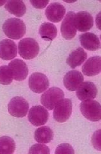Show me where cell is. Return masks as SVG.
Masks as SVG:
<instances>
[{
  "mask_svg": "<svg viewBox=\"0 0 101 154\" xmlns=\"http://www.w3.org/2000/svg\"><path fill=\"white\" fill-rule=\"evenodd\" d=\"M97 88L93 82H83L76 90V96L81 101L93 100L97 94Z\"/></svg>",
  "mask_w": 101,
  "mask_h": 154,
  "instance_id": "cell-10",
  "label": "cell"
},
{
  "mask_svg": "<svg viewBox=\"0 0 101 154\" xmlns=\"http://www.w3.org/2000/svg\"><path fill=\"white\" fill-rule=\"evenodd\" d=\"M72 111V104L71 100L63 99L56 104L54 108V119L58 122H65L70 118Z\"/></svg>",
  "mask_w": 101,
  "mask_h": 154,
  "instance_id": "cell-5",
  "label": "cell"
},
{
  "mask_svg": "<svg viewBox=\"0 0 101 154\" xmlns=\"http://www.w3.org/2000/svg\"><path fill=\"white\" fill-rule=\"evenodd\" d=\"M55 154H75V150L72 146L68 143L60 144L56 148Z\"/></svg>",
  "mask_w": 101,
  "mask_h": 154,
  "instance_id": "cell-25",
  "label": "cell"
},
{
  "mask_svg": "<svg viewBox=\"0 0 101 154\" xmlns=\"http://www.w3.org/2000/svg\"><path fill=\"white\" fill-rule=\"evenodd\" d=\"M5 8L8 12L16 17H22L26 12L24 3L20 0H10L7 1Z\"/></svg>",
  "mask_w": 101,
  "mask_h": 154,
  "instance_id": "cell-19",
  "label": "cell"
},
{
  "mask_svg": "<svg viewBox=\"0 0 101 154\" xmlns=\"http://www.w3.org/2000/svg\"><path fill=\"white\" fill-rule=\"evenodd\" d=\"M76 1H65V2H66V3H74Z\"/></svg>",
  "mask_w": 101,
  "mask_h": 154,
  "instance_id": "cell-29",
  "label": "cell"
},
{
  "mask_svg": "<svg viewBox=\"0 0 101 154\" xmlns=\"http://www.w3.org/2000/svg\"><path fill=\"white\" fill-rule=\"evenodd\" d=\"M5 35L12 40H19L26 32V26L24 21L18 18H10L3 25Z\"/></svg>",
  "mask_w": 101,
  "mask_h": 154,
  "instance_id": "cell-1",
  "label": "cell"
},
{
  "mask_svg": "<svg viewBox=\"0 0 101 154\" xmlns=\"http://www.w3.org/2000/svg\"><path fill=\"white\" fill-rule=\"evenodd\" d=\"M74 23L76 30L80 32H87L93 27V19L90 13L81 11L75 14Z\"/></svg>",
  "mask_w": 101,
  "mask_h": 154,
  "instance_id": "cell-11",
  "label": "cell"
},
{
  "mask_svg": "<svg viewBox=\"0 0 101 154\" xmlns=\"http://www.w3.org/2000/svg\"><path fill=\"white\" fill-rule=\"evenodd\" d=\"M39 32L43 40L52 41L57 35V29L54 24L50 23H44L40 26Z\"/></svg>",
  "mask_w": 101,
  "mask_h": 154,
  "instance_id": "cell-21",
  "label": "cell"
},
{
  "mask_svg": "<svg viewBox=\"0 0 101 154\" xmlns=\"http://www.w3.org/2000/svg\"><path fill=\"white\" fill-rule=\"evenodd\" d=\"M87 59V54L83 48L79 47L69 54L66 62L71 68H75L81 65Z\"/></svg>",
  "mask_w": 101,
  "mask_h": 154,
  "instance_id": "cell-18",
  "label": "cell"
},
{
  "mask_svg": "<svg viewBox=\"0 0 101 154\" xmlns=\"http://www.w3.org/2000/svg\"><path fill=\"white\" fill-rule=\"evenodd\" d=\"M75 13L73 12H67L61 24L60 31L63 37L66 40H72L75 37L77 30L75 26L74 19Z\"/></svg>",
  "mask_w": 101,
  "mask_h": 154,
  "instance_id": "cell-9",
  "label": "cell"
},
{
  "mask_svg": "<svg viewBox=\"0 0 101 154\" xmlns=\"http://www.w3.org/2000/svg\"><path fill=\"white\" fill-rule=\"evenodd\" d=\"M84 80L82 73L79 71L72 70L67 72L63 79L65 87L69 91H75Z\"/></svg>",
  "mask_w": 101,
  "mask_h": 154,
  "instance_id": "cell-13",
  "label": "cell"
},
{
  "mask_svg": "<svg viewBox=\"0 0 101 154\" xmlns=\"http://www.w3.org/2000/svg\"><path fill=\"white\" fill-rule=\"evenodd\" d=\"M101 71V58L100 56L90 57L82 66V73L87 76L99 75Z\"/></svg>",
  "mask_w": 101,
  "mask_h": 154,
  "instance_id": "cell-16",
  "label": "cell"
},
{
  "mask_svg": "<svg viewBox=\"0 0 101 154\" xmlns=\"http://www.w3.org/2000/svg\"><path fill=\"white\" fill-rule=\"evenodd\" d=\"M66 8L59 3H52L48 5L45 10L47 19L53 23H59L64 17Z\"/></svg>",
  "mask_w": 101,
  "mask_h": 154,
  "instance_id": "cell-14",
  "label": "cell"
},
{
  "mask_svg": "<svg viewBox=\"0 0 101 154\" xmlns=\"http://www.w3.org/2000/svg\"><path fill=\"white\" fill-rule=\"evenodd\" d=\"M100 129H99L93 133L92 136V142L93 147L95 148V149L100 151L101 150V147H100Z\"/></svg>",
  "mask_w": 101,
  "mask_h": 154,
  "instance_id": "cell-26",
  "label": "cell"
},
{
  "mask_svg": "<svg viewBox=\"0 0 101 154\" xmlns=\"http://www.w3.org/2000/svg\"><path fill=\"white\" fill-rule=\"evenodd\" d=\"M28 84L30 89L38 94L47 91L50 85L47 76L41 73H32L29 76Z\"/></svg>",
  "mask_w": 101,
  "mask_h": 154,
  "instance_id": "cell-8",
  "label": "cell"
},
{
  "mask_svg": "<svg viewBox=\"0 0 101 154\" xmlns=\"http://www.w3.org/2000/svg\"><path fill=\"white\" fill-rule=\"evenodd\" d=\"M80 42L83 48L88 51H95L100 47V42L97 35L92 32H85L80 35Z\"/></svg>",
  "mask_w": 101,
  "mask_h": 154,
  "instance_id": "cell-17",
  "label": "cell"
},
{
  "mask_svg": "<svg viewBox=\"0 0 101 154\" xmlns=\"http://www.w3.org/2000/svg\"><path fill=\"white\" fill-rule=\"evenodd\" d=\"M14 76L8 66L3 65L0 66V84L7 85L12 83Z\"/></svg>",
  "mask_w": 101,
  "mask_h": 154,
  "instance_id": "cell-23",
  "label": "cell"
},
{
  "mask_svg": "<svg viewBox=\"0 0 101 154\" xmlns=\"http://www.w3.org/2000/svg\"><path fill=\"white\" fill-rule=\"evenodd\" d=\"M17 47L15 43L8 39L0 42V58L4 60H10L16 57Z\"/></svg>",
  "mask_w": 101,
  "mask_h": 154,
  "instance_id": "cell-15",
  "label": "cell"
},
{
  "mask_svg": "<svg viewBox=\"0 0 101 154\" xmlns=\"http://www.w3.org/2000/svg\"><path fill=\"white\" fill-rule=\"evenodd\" d=\"M48 118L49 113L47 109L40 105L32 106L28 113V120L36 127L45 124Z\"/></svg>",
  "mask_w": 101,
  "mask_h": 154,
  "instance_id": "cell-7",
  "label": "cell"
},
{
  "mask_svg": "<svg viewBox=\"0 0 101 154\" xmlns=\"http://www.w3.org/2000/svg\"><path fill=\"white\" fill-rule=\"evenodd\" d=\"M15 141L8 136L0 137V154H13L15 150Z\"/></svg>",
  "mask_w": 101,
  "mask_h": 154,
  "instance_id": "cell-22",
  "label": "cell"
},
{
  "mask_svg": "<svg viewBox=\"0 0 101 154\" xmlns=\"http://www.w3.org/2000/svg\"><path fill=\"white\" fill-rule=\"evenodd\" d=\"M35 140L40 143L47 144L52 141L54 138V132L48 126H42L35 132Z\"/></svg>",
  "mask_w": 101,
  "mask_h": 154,
  "instance_id": "cell-20",
  "label": "cell"
},
{
  "mask_svg": "<svg viewBox=\"0 0 101 154\" xmlns=\"http://www.w3.org/2000/svg\"><path fill=\"white\" fill-rule=\"evenodd\" d=\"M64 97V91L60 88L52 87L44 92L41 96V103L48 110L54 109L60 100Z\"/></svg>",
  "mask_w": 101,
  "mask_h": 154,
  "instance_id": "cell-4",
  "label": "cell"
},
{
  "mask_svg": "<svg viewBox=\"0 0 101 154\" xmlns=\"http://www.w3.org/2000/svg\"><path fill=\"white\" fill-rule=\"evenodd\" d=\"M8 66L12 71L15 80L23 81L27 78L29 71L24 60L16 59L12 60Z\"/></svg>",
  "mask_w": 101,
  "mask_h": 154,
  "instance_id": "cell-12",
  "label": "cell"
},
{
  "mask_svg": "<svg viewBox=\"0 0 101 154\" xmlns=\"http://www.w3.org/2000/svg\"><path fill=\"white\" fill-rule=\"evenodd\" d=\"M50 150L48 146L42 144L33 145L30 148L28 154H50Z\"/></svg>",
  "mask_w": 101,
  "mask_h": 154,
  "instance_id": "cell-24",
  "label": "cell"
},
{
  "mask_svg": "<svg viewBox=\"0 0 101 154\" xmlns=\"http://www.w3.org/2000/svg\"><path fill=\"white\" fill-rule=\"evenodd\" d=\"M18 49L21 57L26 60H30L38 56L40 52V46L35 39L26 38L19 42Z\"/></svg>",
  "mask_w": 101,
  "mask_h": 154,
  "instance_id": "cell-2",
  "label": "cell"
},
{
  "mask_svg": "<svg viewBox=\"0 0 101 154\" xmlns=\"http://www.w3.org/2000/svg\"><path fill=\"white\" fill-rule=\"evenodd\" d=\"M82 115L92 122H97L101 119L100 104L95 100L82 101L80 105Z\"/></svg>",
  "mask_w": 101,
  "mask_h": 154,
  "instance_id": "cell-3",
  "label": "cell"
},
{
  "mask_svg": "<svg viewBox=\"0 0 101 154\" xmlns=\"http://www.w3.org/2000/svg\"><path fill=\"white\" fill-rule=\"evenodd\" d=\"M6 2L7 1H5V0H3V1H1V0H0V7L3 6L4 4L6 3Z\"/></svg>",
  "mask_w": 101,
  "mask_h": 154,
  "instance_id": "cell-28",
  "label": "cell"
},
{
  "mask_svg": "<svg viewBox=\"0 0 101 154\" xmlns=\"http://www.w3.org/2000/svg\"><path fill=\"white\" fill-rule=\"evenodd\" d=\"M32 6L38 9H43L47 7L48 4V0H31L30 1Z\"/></svg>",
  "mask_w": 101,
  "mask_h": 154,
  "instance_id": "cell-27",
  "label": "cell"
},
{
  "mask_svg": "<svg viewBox=\"0 0 101 154\" xmlns=\"http://www.w3.org/2000/svg\"><path fill=\"white\" fill-rule=\"evenodd\" d=\"M29 108V103L24 98L20 96L13 97L8 104V112L14 117H24L27 115Z\"/></svg>",
  "mask_w": 101,
  "mask_h": 154,
  "instance_id": "cell-6",
  "label": "cell"
}]
</instances>
